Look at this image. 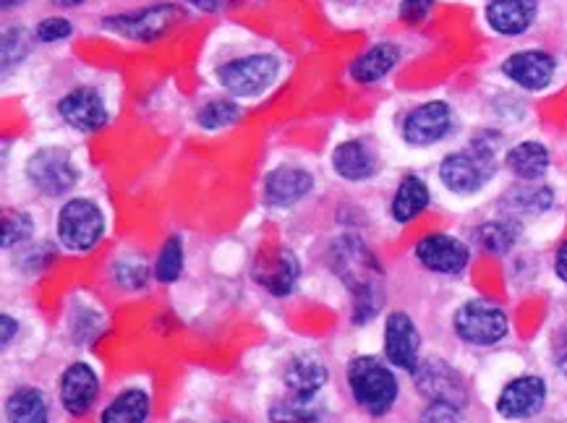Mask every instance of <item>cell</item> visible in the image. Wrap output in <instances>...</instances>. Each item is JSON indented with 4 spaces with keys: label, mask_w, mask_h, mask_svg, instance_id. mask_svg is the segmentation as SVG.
<instances>
[{
    "label": "cell",
    "mask_w": 567,
    "mask_h": 423,
    "mask_svg": "<svg viewBox=\"0 0 567 423\" xmlns=\"http://www.w3.org/2000/svg\"><path fill=\"white\" fill-rule=\"evenodd\" d=\"M330 269L351 290L353 324H367L380 313L384 301L382 267L374 251L353 233H346L332 240Z\"/></svg>",
    "instance_id": "cell-1"
},
{
    "label": "cell",
    "mask_w": 567,
    "mask_h": 423,
    "mask_svg": "<svg viewBox=\"0 0 567 423\" xmlns=\"http://www.w3.org/2000/svg\"><path fill=\"white\" fill-rule=\"evenodd\" d=\"M384 359L377 355H353L346 363V386L353 403L372 419L388 415L400 400V379Z\"/></svg>",
    "instance_id": "cell-2"
},
{
    "label": "cell",
    "mask_w": 567,
    "mask_h": 423,
    "mask_svg": "<svg viewBox=\"0 0 567 423\" xmlns=\"http://www.w3.org/2000/svg\"><path fill=\"white\" fill-rule=\"evenodd\" d=\"M282 76V58L270 50H254L236 58H228L220 65H215V82L228 97L259 100L280 82Z\"/></svg>",
    "instance_id": "cell-3"
},
{
    "label": "cell",
    "mask_w": 567,
    "mask_h": 423,
    "mask_svg": "<svg viewBox=\"0 0 567 423\" xmlns=\"http://www.w3.org/2000/svg\"><path fill=\"white\" fill-rule=\"evenodd\" d=\"M497 136H478L471 147L450 152L437 167L440 184L455 196H474L497 173Z\"/></svg>",
    "instance_id": "cell-4"
},
{
    "label": "cell",
    "mask_w": 567,
    "mask_h": 423,
    "mask_svg": "<svg viewBox=\"0 0 567 423\" xmlns=\"http://www.w3.org/2000/svg\"><path fill=\"white\" fill-rule=\"evenodd\" d=\"M107 233L105 209L90 196H69L55 215V240L63 251L90 254L103 244Z\"/></svg>",
    "instance_id": "cell-5"
},
{
    "label": "cell",
    "mask_w": 567,
    "mask_h": 423,
    "mask_svg": "<svg viewBox=\"0 0 567 423\" xmlns=\"http://www.w3.org/2000/svg\"><path fill=\"white\" fill-rule=\"evenodd\" d=\"M24 178L34 194L45 199H69L82 184V165L65 147H40L27 157Z\"/></svg>",
    "instance_id": "cell-6"
},
{
    "label": "cell",
    "mask_w": 567,
    "mask_h": 423,
    "mask_svg": "<svg viewBox=\"0 0 567 423\" xmlns=\"http://www.w3.org/2000/svg\"><path fill=\"white\" fill-rule=\"evenodd\" d=\"M181 21H184V9L171 0H159V3L144 6V9L111 13L103 19V29L121 40L150 45V42L163 40Z\"/></svg>",
    "instance_id": "cell-7"
},
{
    "label": "cell",
    "mask_w": 567,
    "mask_h": 423,
    "mask_svg": "<svg viewBox=\"0 0 567 423\" xmlns=\"http://www.w3.org/2000/svg\"><path fill=\"white\" fill-rule=\"evenodd\" d=\"M453 332L471 348H494L511 332V317L497 301L468 298L453 313Z\"/></svg>",
    "instance_id": "cell-8"
},
{
    "label": "cell",
    "mask_w": 567,
    "mask_h": 423,
    "mask_svg": "<svg viewBox=\"0 0 567 423\" xmlns=\"http://www.w3.org/2000/svg\"><path fill=\"white\" fill-rule=\"evenodd\" d=\"M55 113L65 126L79 134H97L111 126V102L94 84H76L55 102Z\"/></svg>",
    "instance_id": "cell-9"
},
{
    "label": "cell",
    "mask_w": 567,
    "mask_h": 423,
    "mask_svg": "<svg viewBox=\"0 0 567 423\" xmlns=\"http://www.w3.org/2000/svg\"><path fill=\"white\" fill-rule=\"evenodd\" d=\"M317 188V175L307 165L280 163L261 180V202L272 212H288L307 202Z\"/></svg>",
    "instance_id": "cell-10"
},
{
    "label": "cell",
    "mask_w": 567,
    "mask_h": 423,
    "mask_svg": "<svg viewBox=\"0 0 567 423\" xmlns=\"http://www.w3.org/2000/svg\"><path fill=\"white\" fill-rule=\"evenodd\" d=\"M453 107L445 100H429L405 113L403 123H400V136L409 147L426 149L445 142L453 131Z\"/></svg>",
    "instance_id": "cell-11"
},
{
    "label": "cell",
    "mask_w": 567,
    "mask_h": 423,
    "mask_svg": "<svg viewBox=\"0 0 567 423\" xmlns=\"http://www.w3.org/2000/svg\"><path fill=\"white\" fill-rule=\"evenodd\" d=\"M413 384L416 392L426 403H450L457 407L468 405V384L461 376V371L450 367L447 361L434 359H421V363L413 371Z\"/></svg>",
    "instance_id": "cell-12"
},
{
    "label": "cell",
    "mask_w": 567,
    "mask_h": 423,
    "mask_svg": "<svg viewBox=\"0 0 567 423\" xmlns=\"http://www.w3.org/2000/svg\"><path fill=\"white\" fill-rule=\"evenodd\" d=\"M103 392V379L86 361H71L58 379V403L69 419H84L97 405Z\"/></svg>",
    "instance_id": "cell-13"
},
{
    "label": "cell",
    "mask_w": 567,
    "mask_h": 423,
    "mask_svg": "<svg viewBox=\"0 0 567 423\" xmlns=\"http://www.w3.org/2000/svg\"><path fill=\"white\" fill-rule=\"evenodd\" d=\"M384 361L392 369L413 374L421 363V330L409 311H390L382 330Z\"/></svg>",
    "instance_id": "cell-14"
},
{
    "label": "cell",
    "mask_w": 567,
    "mask_h": 423,
    "mask_svg": "<svg viewBox=\"0 0 567 423\" xmlns=\"http://www.w3.org/2000/svg\"><path fill=\"white\" fill-rule=\"evenodd\" d=\"M549 398L547 379L539 374H520L513 376L497 395V413L505 421H528L536 419L544 411Z\"/></svg>",
    "instance_id": "cell-15"
},
{
    "label": "cell",
    "mask_w": 567,
    "mask_h": 423,
    "mask_svg": "<svg viewBox=\"0 0 567 423\" xmlns=\"http://www.w3.org/2000/svg\"><path fill=\"white\" fill-rule=\"evenodd\" d=\"M499 71L507 82L520 86L523 92H544L557 76V58L542 48L515 50L499 63Z\"/></svg>",
    "instance_id": "cell-16"
},
{
    "label": "cell",
    "mask_w": 567,
    "mask_h": 423,
    "mask_svg": "<svg viewBox=\"0 0 567 423\" xmlns=\"http://www.w3.org/2000/svg\"><path fill=\"white\" fill-rule=\"evenodd\" d=\"M413 257L434 275H461L471 261V246L450 233H429L413 246Z\"/></svg>",
    "instance_id": "cell-17"
},
{
    "label": "cell",
    "mask_w": 567,
    "mask_h": 423,
    "mask_svg": "<svg viewBox=\"0 0 567 423\" xmlns=\"http://www.w3.org/2000/svg\"><path fill=\"white\" fill-rule=\"evenodd\" d=\"M280 382L286 386V395L319 400L330 384V369L317 353H296L282 367Z\"/></svg>",
    "instance_id": "cell-18"
},
{
    "label": "cell",
    "mask_w": 567,
    "mask_h": 423,
    "mask_svg": "<svg viewBox=\"0 0 567 423\" xmlns=\"http://www.w3.org/2000/svg\"><path fill=\"white\" fill-rule=\"evenodd\" d=\"M330 167L346 184H367L380 173L377 149L363 138H343L330 155Z\"/></svg>",
    "instance_id": "cell-19"
},
{
    "label": "cell",
    "mask_w": 567,
    "mask_h": 423,
    "mask_svg": "<svg viewBox=\"0 0 567 423\" xmlns=\"http://www.w3.org/2000/svg\"><path fill=\"white\" fill-rule=\"evenodd\" d=\"M254 280L272 298H288L301 280V261L296 251L275 249L270 257H261L259 265L254 267Z\"/></svg>",
    "instance_id": "cell-20"
},
{
    "label": "cell",
    "mask_w": 567,
    "mask_h": 423,
    "mask_svg": "<svg viewBox=\"0 0 567 423\" xmlns=\"http://www.w3.org/2000/svg\"><path fill=\"white\" fill-rule=\"evenodd\" d=\"M539 17V0H489L484 19L492 32L503 38H520Z\"/></svg>",
    "instance_id": "cell-21"
},
{
    "label": "cell",
    "mask_w": 567,
    "mask_h": 423,
    "mask_svg": "<svg viewBox=\"0 0 567 423\" xmlns=\"http://www.w3.org/2000/svg\"><path fill=\"white\" fill-rule=\"evenodd\" d=\"M400 63V48L395 42H374L363 50L361 55H355L351 65H348V76L351 82L369 86L382 82L384 76H390Z\"/></svg>",
    "instance_id": "cell-22"
},
{
    "label": "cell",
    "mask_w": 567,
    "mask_h": 423,
    "mask_svg": "<svg viewBox=\"0 0 567 423\" xmlns=\"http://www.w3.org/2000/svg\"><path fill=\"white\" fill-rule=\"evenodd\" d=\"M551 165V152L544 142L526 138L505 152V167L523 184H539Z\"/></svg>",
    "instance_id": "cell-23"
},
{
    "label": "cell",
    "mask_w": 567,
    "mask_h": 423,
    "mask_svg": "<svg viewBox=\"0 0 567 423\" xmlns=\"http://www.w3.org/2000/svg\"><path fill=\"white\" fill-rule=\"evenodd\" d=\"M429 204H432V192H429V184L421 178V175L409 173L400 178L395 194H392L390 217L398 225H409L416 220L421 212H426Z\"/></svg>",
    "instance_id": "cell-24"
},
{
    "label": "cell",
    "mask_w": 567,
    "mask_h": 423,
    "mask_svg": "<svg viewBox=\"0 0 567 423\" xmlns=\"http://www.w3.org/2000/svg\"><path fill=\"white\" fill-rule=\"evenodd\" d=\"M6 423H50L48 395L34 384H21L6 395Z\"/></svg>",
    "instance_id": "cell-25"
},
{
    "label": "cell",
    "mask_w": 567,
    "mask_h": 423,
    "mask_svg": "<svg viewBox=\"0 0 567 423\" xmlns=\"http://www.w3.org/2000/svg\"><path fill=\"white\" fill-rule=\"evenodd\" d=\"M152 415V395L144 386H126L100 411V423H147Z\"/></svg>",
    "instance_id": "cell-26"
},
{
    "label": "cell",
    "mask_w": 567,
    "mask_h": 423,
    "mask_svg": "<svg viewBox=\"0 0 567 423\" xmlns=\"http://www.w3.org/2000/svg\"><path fill=\"white\" fill-rule=\"evenodd\" d=\"M523 225L518 217L503 215L494 217V220H486L474 230V238L478 249L492 254V257H507L515 249V244L520 240Z\"/></svg>",
    "instance_id": "cell-27"
},
{
    "label": "cell",
    "mask_w": 567,
    "mask_h": 423,
    "mask_svg": "<svg viewBox=\"0 0 567 423\" xmlns=\"http://www.w3.org/2000/svg\"><path fill=\"white\" fill-rule=\"evenodd\" d=\"M65 324H69V338L74 345L79 348H86L92 345L94 340L100 338L105 330V313L97 309V306L84 301V298H74V303H71L69 309V317H65Z\"/></svg>",
    "instance_id": "cell-28"
},
{
    "label": "cell",
    "mask_w": 567,
    "mask_h": 423,
    "mask_svg": "<svg viewBox=\"0 0 567 423\" xmlns=\"http://www.w3.org/2000/svg\"><path fill=\"white\" fill-rule=\"evenodd\" d=\"M244 118L241 102L233 100L225 94V97H213L202 102L194 113V123L207 134H220V131H228L236 126L238 121Z\"/></svg>",
    "instance_id": "cell-29"
},
{
    "label": "cell",
    "mask_w": 567,
    "mask_h": 423,
    "mask_svg": "<svg viewBox=\"0 0 567 423\" xmlns=\"http://www.w3.org/2000/svg\"><path fill=\"white\" fill-rule=\"evenodd\" d=\"M505 209L507 215L520 217V215H544L555 204V192L544 184H523L518 188H511L505 194Z\"/></svg>",
    "instance_id": "cell-30"
},
{
    "label": "cell",
    "mask_w": 567,
    "mask_h": 423,
    "mask_svg": "<svg viewBox=\"0 0 567 423\" xmlns=\"http://www.w3.org/2000/svg\"><path fill=\"white\" fill-rule=\"evenodd\" d=\"M186 272V240L178 233H173L163 240V246L157 249L155 265H152V275L159 286H173L181 280V275Z\"/></svg>",
    "instance_id": "cell-31"
},
{
    "label": "cell",
    "mask_w": 567,
    "mask_h": 423,
    "mask_svg": "<svg viewBox=\"0 0 567 423\" xmlns=\"http://www.w3.org/2000/svg\"><path fill=\"white\" fill-rule=\"evenodd\" d=\"M38 236V220L32 212L27 209H3V220H0V246L6 254L19 251L21 246L32 244Z\"/></svg>",
    "instance_id": "cell-32"
},
{
    "label": "cell",
    "mask_w": 567,
    "mask_h": 423,
    "mask_svg": "<svg viewBox=\"0 0 567 423\" xmlns=\"http://www.w3.org/2000/svg\"><path fill=\"white\" fill-rule=\"evenodd\" d=\"M322 403L319 400H307L286 395L275 400L270 405V421L272 423H319L322 421Z\"/></svg>",
    "instance_id": "cell-33"
},
{
    "label": "cell",
    "mask_w": 567,
    "mask_h": 423,
    "mask_svg": "<svg viewBox=\"0 0 567 423\" xmlns=\"http://www.w3.org/2000/svg\"><path fill=\"white\" fill-rule=\"evenodd\" d=\"M34 29L27 27H9L3 32V45H0V53H3V74H9L11 69H19L21 63L32 55L34 50Z\"/></svg>",
    "instance_id": "cell-34"
},
{
    "label": "cell",
    "mask_w": 567,
    "mask_h": 423,
    "mask_svg": "<svg viewBox=\"0 0 567 423\" xmlns=\"http://www.w3.org/2000/svg\"><path fill=\"white\" fill-rule=\"evenodd\" d=\"M113 282L128 293L134 290H144L150 280H155L152 275V267H147V261H142L140 257H121L113 261Z\"/></svg>",
    "instance_id": "cell-35"
},
{
    "label": "cell",
    "mask_w": 567,
    "mask_h": 423,
    "mask_svg": "<svg viewBox=\"0 0 567 423\" xmlns=\"http://www.w3.org/2000/svg\"><path fill=\"white\" fill-rule=\"evenodd\" d=\"M17 254V269L24 275H40L50 267V261L55 257V249L50 244H42V240H32V244L21 246Z\"/></svg>",
    "instance_id": "cell-36"
},
{
    "label": "cell",
    "mask_w": 567,
    "mask_h": 423,
    "mask_svg": "<svg viewBox=\"0 0 567 423\" xmlns=\"http://www.w3.org/2000/svg\"><path fill=\"white\" fill-rule=\"evenodd\" d=\"M71 34H74V24H71V19L61 17V13L42 17L38 24H34V38H38L42 45H58V42L71 40Z\"/></svg>",
    "instance_id": "cell-37"
},
{
    "label": "cell",
    "mask_w": 567,
    "mask_h": 423,
    "mask_svg": "<svg viewBox=\"0 0 567 423\" xmlns=\"http://www.w3.org/2000/svg\"><path fill=\"white\" fill-rule=\"evenodd\" d=\"M434 6H437V0H400L398 17L403 24L419 27V24H424L429 17H432Z\"/></svg>",
    "instance_id": "cell-38"
},
{
    "label": "cell",
    "mask_w": 567,
    "mask_h": 423,
    "mask_svg": "<svg viewBox=\"0 0 567 423\" xmlns=\"http://www.w3.org/2000/svg\"><path fill=\"white\" fill-rule=\"evenodd\" d=\"M463 407L450 403H426L419 415V423H461Z\"/></svg>",
    "instance_id": "cell-39"
},
{
    "label": "cell",
    "mask_w": 567,
    "mask_h": 423,
    "mask_svg": "<svg viewBox=\"0 0 567 423\" xmlns=\"http://www.w3.org/2000/svg\"><path fill=\"white\" fill-rule=\"evenodd\" d=\"M19 332H21V322L17 313L11 311L0 313V345H3V350H9L11 342H17Z\"/></svg>",
    "instance_id": "cell-40"
},
{
    "label": "cell",
    "mask_w": 567,
    "mask_h": 423,
    "mask_svg": "<svg viewBox=\"0 0 567 423\" xmlns=\"http://www.w3.org/2000/svg\"><path fill=\"white\" fill-rule=\"evenodd\" d=\"M551 363L555 369L567 379V324L559 327L555 334V345H551Z\"/></svg>",
    "instance_id": "cell-41"
},
{
    "label": "cell",
    "mask_w": 567,
    "mask_h": 423,
    "mask_svg": "<svg viewBox=\"0 0 567 423\" xmlns=\"http://www.w3.org/2000/svg\"><path fill=\"white\" fill-rule=\"evenodd\" d=\"M184 3L192 6V9H196V11H202V13H220L225 9H233L238 0H184Z\"/></svg>",
    "instance_id": "cell-42"
},
{
    "label": "cell",
    "mask_w": 567,
    "mask_h": 423,
    "mask_svg": "<svg viewBox=\"0 0 567 423\" xmlns=\"http://www.w3.org/2000/svg\"><path fill=\"white\" fill-rule=\"evenodd\" d=\"M555 275L559 282H565L567 286V240H563L555 251Z\"/></svg>",
    "instance_id": "cell-43"
},
{
    "label": "cell",
    "mask_w": 567,
    "mask_h": 423,
    "mask_svg": "<svg viewBox=\"0 0 567 423\" xmlns=\"http://www.w3.org/2000/svg\"><path fill=\"white\" fill-rule=\"evenodd\" d=\"M58 9H82L86 0H50Z\"/></svg>",
    "instance_id": "cell-44"
},
{
    "label": "cell",
    "mask_w": 567,
    "mask_h": 423,
    "mask_svg": "<svg viewBox=\"0 0 567 423\" xmlns=\"http://www.w3.org/2000/svg\"><path fill=\"white\" fill-rule=\"evenodd\" d=\"M27 0H0V9L3 11H11V9H19V6H24Z\"/></svg>",
    "instance_id": "cell-45"
}]
</instances>
